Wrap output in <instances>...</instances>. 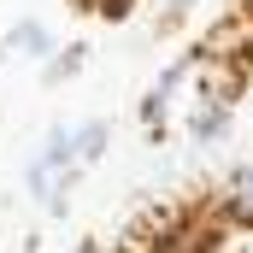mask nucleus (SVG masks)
Returning a JSON list of instances; mask_svg holds the SVG:
<instances>
[{
  "mask_svg": "<svg viewBox=\"0 0 253 253\" xmlns=\"http://www.w3.org/2000/svg\"><path fill=\"white\" fill-rule=\"evenodd\" d=\"M77 177H83V165H77V153H71V124H47V135L36 141V153H30V165H24L30 200L47 206V212H65Z\"/></svg>",
  "mask_w": 253,
  "mask_h": 253,
  "instance_id": "1",
  "label": "nucleus"
},
{
  "mask_svg": "<svg viewBox=\"0 0 253 253\" xmlns=\"http://www.w3.org/2000/svg\"><path fill=\"white\" fill-rule=\"evenodd\" d=\"M194 88H200V53H183V59L165 65L147 83V94H141V124H147V135H165V129L177 124Z\"/></svg>",
  "mask_w": 253,
  "mask_h": 253,
  "instance_id": "2",
  "label": "nucleus"
},
{
  "mask_svg": "<svg viewBox=\"0 0 253 253\" xmlns=\"http://www.w3.org/2000/svg\"><path fill=\"white\" fill-rule=\"evenodd\" d=\"M218 212L236 224V230H253V159L230 165L224 183H218Z\"/></svg>",
  "mask_w": 253,
  "mask_h": 253,
  "instance_id": "3",
  "label": "nucleus"
},
{
  "mask_svg": "<svg viewBox=\"0 0 253 253\" xmlns=\"http://www.w3.org/2000/svg\"><path fill=\"white\" fill-rule=\"evenodd\" d=\"M0 53H12V59H47V53H53V30H47L42 18H18V24L0 36Z\"/></svg>",
  "mask_w": 253,
  "mask_h": 253,
  "instance_id": "4",
  "label": "nucleus"
},
{
  "mask_svg": "<svg viewBox=\"0 0 253 253\" xmlns=\"http://www.w3.org/2000/svg\"><path fill=\"white\" fill-rule=\"evenodd\" d=\"M106 141H112V124H106V118H83V124H71V153H77V165H83V171H88V165H100Z\"/></svg>",
  "mask_w": 253,
  "mask_h": 253,
  "instance_id": "5",
  "label": "nucleus"
},
{
  "mask_svg": "<svg viewBox=\"0 0 253 253\" xmlns=\"http://www.w3.org/2000/svg\"><path fill=\"white\" fill-rule=\"evenodd\" d=\"M83 59H88V42H65V47H53V53L42 59V83H47V88L77 83V77H83Z\"/></svg>",
  "mask_w": 253,
  "mask_h": 253,
  "instance_id": "6",
  "label": "nucleus"
},
{
  "mask_svg": "<svg viewBox=\"0 0 253 253\" xmlns=\"http://www.w3.org/2000/svg\"><path fill=\"white\" fill-rule=\"evenodd\" d=\"M194 6H200V0H165V6H159V24H165V30H177Z\"/></svg>",
  "mask_w": 253,
  "mask_h": 253,
  "instance_id": "7",
  "label": "nucleus"
},
{
  "mask_svg": "<svg viewBox=\"0 0 253 253\" xmlns=\"http://www.w3.org/2000/svg\"><path fill=\"white\" fill-rule=\"evenodd\" d=\"M94 6H100L106 18H129V12H135V0H94Z\"/></svg>",
  "mask_w": 253,
  "mask_h": 253,
  "instance_id": "8",
  "label": "nucleus"
},
{
  "mask_svg": "<svg viewBox=\"0 0 253 253\" xmlns=\"http://www.w3.org/2000/svg\"><path fill=\"white\" fill-rule=\"evenodd\" d=\"M242 24H248V30H253V0H242Z\"/></svg>",
  "mask_w": 253,
  "mask_h": 253,
  "instance_id": "9",
  "label": "nucleus"
},
{
  "mask_svg": "<svg viewBox=\"0 0 253 253\" xmlns=\"http://www.w3.org/2000/svg\"><path fill=\"white\" fill-rule=\"evenodd\" d=\"M77 253H100V248H94V242H83V248H77Z\"/></svg>",
  "mask_w": 253,
  "mask_h": 253,
  "instance_id": "10",
  "label": "nucleus"
}]
</instances>
